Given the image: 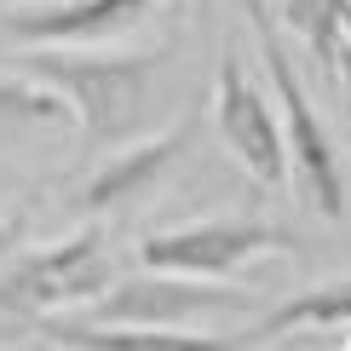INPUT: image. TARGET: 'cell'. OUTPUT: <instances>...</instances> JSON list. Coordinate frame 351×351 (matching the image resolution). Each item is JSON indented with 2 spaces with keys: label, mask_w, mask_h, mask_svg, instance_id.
Instances as JSON below:
<instances>
[{
  "label": "cell",
  "mask_w": 351,
  "mask_h": 351,
  "mask_svg": "<svg viewBox=\"0 0 351 351\" xmlns=\"http://www.w3.org/2000/svg\"><path fill=\"white\" fill-rule=\"evenodd\" d=\"M328 81H334V93H340V115H346V127H351V40H340Z\"/></svg>",
  "instance_id": "cell-13"
},
{
  "label": "cell",
  "mask_w": 351,
  "mask_h": 351,
  "mask_svg": "<svg viewBox=\"0 0 351 351\" xmlns=\"http://www.w3.org/2000/svg\"><path fill=\"white\" fill-rule=\"evenodd\" d=\"M300 237L276 219H254V213H219V219H196V225H173L144 237L138 259L144 271H179V276H202V282H230L242 276L254 259L271 254H294Z\"/></svg>",
  "instance_id": "cell-4"
},
{
  "label": "cell",
  "mask_w": 351,
  "mask_h": 351,
  "mask_svg": "<svg viewBox=\"0 0 351 351\" xmlns=\"http://www.w3.org/2000/svg\"><path fill=\"white\" fill-rule=\"evenodd\" d=\"M213 127L219 144L237 156V167H247L259 184L282 190L288 184V150H282V121H276V104L247 81L242 58L225 52L219 58V81H213Z\"/></svg>",
  "instance_id": "cell-6"
},
{
  "label": "cell",
  "mask_w": 351,
  "mask_h": 351,
  "mask_svg": "<svg viewBox=\"0 0 351 351\" xmlns=\"http://www.w3.org/2000/svg\"><path fill=\"white\" fill-rule=\"evenodd\" d=\"M305 328H351V276L317 282V288H305V294H288L282 305H271V311L247 328V346L282 340V334H305Z\"/></svg>",
  "instance_id": "cell-10"
},
{
  "label": "cell",
  "mask_w": 351,
  "mask_h": 351,
  "mask_svg": "<svg viewBox=\"0 0 351 351\" xmlns=\"http://www.w3.org/2000/svg\"><path fill=\"white\" fill-rule=\"evenodd\" d=\"M115 282V242L104 225H81L75 237H58L18 254L0 271V311L52 317L69 305H93Z\"/></svg>",
  "instance_id": "cell-3"
},
{
  "label": "cell",
  "mask_w": 351,
  "mask_h": 351,
  "mask_svg": "<svg viewBox=\"0 0 351 351\" xmlns=\"http://www.w3.org/2000/svg\"><path fill=\"white\" fill-rule=\"evenodd\" d=\"M219 311H254V294L225 282H202V276L179 271H138V276H115V282L86 305V323H144V328H184L196 317Z\"/></svg>",
  "instance_id": "cell-5"
},
{
  "label": "cell",
  "mask_w": 351,
  "mask_h": 351,
  "mask_svg": "<svg viewBox=\"0 0 351 351\" xmlns=\"http://www.w3.org/2000/svg\"><path fill=\"white\" fill-rule=\"evenodd\" d=\"M40 334L64 351H254L247 334L144 328V323H86V317H35Z\"/></svg>",
  "instance_id": "cell-9"
},
{
  "label": "cell",
  "mask_w": 351,
  "mask_h": 351,
  "mask_svg": "<svg viewBox=\"0 0 351 351\" xmlns=\"http://www.w3.org/2000/svg\"><path fill=\"white\" fill-rule=\"evenodd\" d=\"M162 0H35L0 12V35L18 47H98L138 29Z\"/></svg>",
  "instance_id": "cell-7"
},
{
  "label": "cell",
  "mask_w": 351,
  "mask_h": 351,
  "mask_svg": "<svg viewBox=\"0 0 351 351\" xmlns=\"http://www.w3.org/2000/svg\"><path fill=\"white\" fill-rule=\"evenodd\" d=\"M75 115L69 104L52 93L47 81L23 75V69H12V75H0V138H18V133H52V127H69Z\"/></svg>",
  "instance_id": "cell-11"
},
{
  "label": "cell",
  "mask_w": 351,
  "mask_h": 351,
  "mask_svg": "<svg viewBox=\"0 0 351 351\" xmlns=\"http://www.w3.org/2000/svg\"><path fill=\"white\" fill-rule=\"evenodd\" d=\"M23 75L47 81L75 115L86 150L127 144L144 133L162 93V58L150 52H86V47H23Z\"/></svg>",
  "instance_id": "cell-1"
},
{
  "label": "cell",
  "mask_w": 351,
  "mask_h": 351,
  "mask_svg": "<svg viewBox=\"0 0 351 351\" xmlns=\"http://www.w3.org/2000/svg\"><path fill=\"white\" fill-rule=\"evenodd\" d=\"M247 18L259 35V58H265V75L276 93V121H282V150H288V179L300 184V196L311 202V213L323 219H346L351 196H346V167H340V144H334L323 110L311 104L294 58L282 47V29H276L265 0H247Z\"/></svg>",
  "instance_id": "cell-2"
},
{
  "label": "cell",
  "mask_w": 351,
  "mask_h": 351,
  "mask_svg": "<svg viewBox=\"0 0 351 351\" xmlns=\"http://www.w3.org/2000/svg\"><path fill=\"white\" fill-rule=\"evenodd\" d=\"M190 138H196V115H179L162 133H138L127 138L121 150L110 156L93 179L81 184V208L86 213H121V208H138L156 184H167V173L184 162Z\"/></svg>",
  "instance_id": "cell-8"
},
{
  "label": "cell",
  "mask_w": 351,
  "mask_h": 351,
  "mask_svg": "<svg viewBox=\"0 0 351 351\" xmlns=\"http://www.w3.org/2000/svg\"><path fill=\"white\" fill-rule=\"evenodd\" d=\"M271 18L288 29V35L300 40L305 52L317 58V69H334V52H340V40H346V6L351 0H271Z\"/></svg>",
  "instance_id": "cell-12"
}]
</instances>
